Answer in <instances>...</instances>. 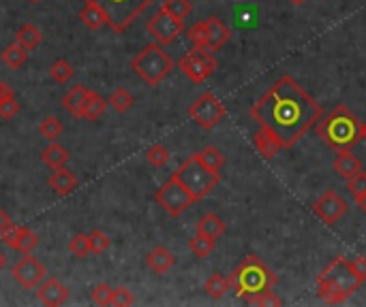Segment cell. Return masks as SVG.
<instances>
[{"mask_svg":"<svg viewBox=\"0 0 366 307\" xmlns=\"http://www.w3.org/2000/svg\"><path fill=\"white\" fill-rule=\"evenodd\" d=\"M251 115L279 135L285 147H291L322 120L324 109L294 77L283 75L251 107Z\"/></svg>","mask_w":366,"mask_h":307,"instance_id":"obj_1","label":"cell"},{"mask_svg":"<svg viewBox=\"0 0 366 307\" xmlns=\"http://www.w3.org/2000/svg\"><path fill=\"white\" fill-rule=\"evenodd\" d=\"M317 135L336 154L349 151L362 139V122L345 105H336L326 118L317 122Z\"/></svg>","mask_w":366,"mask_h":307,"instance_id":"obj_2","label":"cell"},{"mask_svg":"<svg viewBox=\"0 0 366 307\" xmlns=\"http://www.w3.org/2000/svg\"><path fill=\"white\" fill-rule=\"evenodd\" d=\"M277 275L272 269H268L257 256H247L229 275V286L236 290L240 299L263 292V290H272L277 284Z\"/></svg>","mask_w":366,"mask_h":307,"instance_id":"obj_3","label":"cell"},{"mask_svg":"<svg viewBox=\"0 0 366 307\" xmlns=\"http://www.w3.org/2000/svg\"><path fill=\"white\" fill-rule=\"evenodd\" d=\"M131 68L137 73V77H141L143 84L159 86L174 71V60L163 49V45L152 43L146 45L139 54H135V58L131 60Z\"/></svg>","mask_w":366,"mask_h":307,"instance_id":"obj_4","label":"cell"},{"mask_svg":"<svg viewBox=\"0 0 366 307\" xmlns=\"http://www.w3.org/2000/svg\"><path fill=\"white\" fill-rule=\"evenodd\" d=\"M174 175L180 179V182L184 184V188H186L195 198H198V201L204 198V196H208V194L216 188V184L221 182V173L208 169V167L198 158V154H195V156H191V158H186V160L174 171Z\"/></svg>","mask_w":366,"mask_h":307,"instance_id":"obj_5","label":"cell"},{"mask_svg":"<svg viewBox=\"0 0 366 307\" xmlns=\"http://www.w3.org/2000/svg\"><path fill=\"white\" fill-rule=\"evenodd\" d=\"M88 3V0H86ZM107 15V26L116 32H125L155 0H94Z\"/></svg>","mask_w":366,"mask_h":307,"instance_id":"obj_6","label":"cell"},{"mask_svg":"<svg viewBox=\"0 0 366 307\" xmlns=\"http://www.w3.org/2000/svg\"><path fill=\"white\" fill-rule=\"evenodd\" d=\"M155 198H157V203L161 205V207H163L169 216H174V218L182 216L193 203H198V198H195V196L184 188V184L180 182L176 175L169 177L167 182L157 190Z\"/></svg>","mask_w":366,"mask_h":307,"instance_id":"obj_7","label":"cell"},{"mask_svg":"<svg viewBox=\"0 0 366 307\" xmlns=\"http://www.w3.org/2000/svg\"><path fill=\"white\" fill-rule=\"evenodd\" d=\"M178 66L193 84H204L208 77L216 71V60L212 56V51L193 47L191 51H186V54L180 58Z\"/></svg>","mask_w":366,"mask_h":307,"instance_id":"obj_8","label":"cell"},{"mask_svg":"<svg viewBox=\"0 0 366 307\" xmlns=\"http://www.w3.org/2000/svg\"><path fill=\"white\" fill-rule=\"evenodd\" d=\"M189 115L200 128H204V131H212V128L225 118V107L212 92H206L200 98L193 100V105L189 107Z\"/></svg>","mask_w":366,"mask_h":307,"instance_id":"obj_9","label":"cell"},{"mask_svg":"<svg viewBox=\"0 0 366 307\" xmlns=\"http://www.w3.org/2000/svg\"><path fill=\"white\" fill-rule=\"evenodd\" d=\"M150 37L159 43V45H169L174 43L182 32H184V19H178L176 15H172L165 9H159L146 24Z\"/></svg>","mask_w":366,"mask_h":307,"instance_id":"obj_10","label":"cell"},{"mask_svg":"<svg viewBox=\"0 0 366 307\" xmlns=\"http://www.w3.org/2000/svg\"><path fill=\"white\" fill-rule=\"evenodd\" d=\"M320 279H326V281H330V284H334V286H338L343 292H347V295H351V292H356L360 286H362V279L358 277V273L354 271V267H351V263L349 261H345L343 256H336V259L317 275Z\"/></svg>","mask_w":366,"mask_h":307,"instance_id":"obj_11","label":"cell"},{"mask_svg":"<svg viewBox=\"0 0 366 307\" xmlns=\"http://www.w3.org/2000/svg\"><path fill=\"white\" fill-rule=\"evenodd\" d=\"M347 212V203L340 198L334 190L324 192L320 198L313 203V214L322 218L328 226H334Z\"/></svg>","mask_w":366,"mask_h":307,"instance_id":"obj_12","label":"cell"},{"mask_svg":"<svg viewBox=\"0 0 366 307\" xmlns=\"http://www.w3.org/2000/svg\"><path fill=\"white\" fill-rule=\"evenodd\" d=\"M11 275L15 277V281L24 288H37L41 281L45 279V267L31 254H24V259H19L13 267H11Z\"/></svg>","mask_w":366,"mask_h":307,"instance_id":"obj_13","label":"cell"},{"mask_svg":"<svg viewBox=\"0 0 366 307\" xmlns=\"http://www.w3.org/2000/svg\"><path fill=\"white\" fill-rule=\"evenodd\" d=\"M37 297L47 307H58L69 299V290L60 279L50 277V279H43L37 286Z\"/></svg>","mask_w":366,"mask_h":307,"instance_id":"obj_14","label":"cell"},{"mask_svg":"<svg viewBox=\"0 0 366 307\" xmlns=\"http://www.w3.org/2000/svg\"><path fill=\"white\" fill-rule=\"evenodd\" d=\"M253 143H255V147L259 151V156H263L268 160L274 158L277 154L285 147L283 141L279 139V135H274L270 128H265V126H259V131L253 137Z\"/></svg>","mask_w":366,"mask_h":307,"instance_id":"obj_15","label":"cell"},{"mask_svg":"<svg viewBox=\"0 0 366 307\" xmlns=\"http://www.w3.org/2000/svg\"><path fill=\"white\" fill-rule=\"evenodd\" d=\"M206 26H208V51H218L232 39V30L218 17H208Z\"/></svg>","mask_w":366,"mask_h":307,"instance_id":"obj_16","label":"cell"},{"mask_svg":"<svg viewBox=\"0 0 366 307\" xmlns=\"http://www.w3.org/2000/svg\"><path fill=\"white\" fill-rule=\"evenodd\" d=\"M88 88L84 86H73L67 96L62 98V107L73 115V118H82L84 115V105H86V98H88Z\"/></svg>","mask_w":366,"mask_h":307,"instance_id":"obj_17","label":"cell"},{"mask_svg":"<svg viewBox=\"0 0 366 307\" xmlns=\"http://www.w3.org/2000/svg\"><path fill=\"white\" fill-rule=\"evenodd\" d=\"M146 263H148V267H150L155 273L163 275V273H167L169 269L174 267L176 259H174V254L169 252L165 245H157V248L148 254V259H146Z\"/></svg>","mask_w":366,"mask_h":307,"instance_id":"obj_18","label":"cell"},{"mask_svg":"<svg viewBox=\"0 0 366 307\" xmlns=\"http://www.w3.org/2000/svg\"><path fill=\"white\" fill-rule=\"evenodd\" d=\"M50 186H52L60 196H64V194H69V192L76 190L78 177H76V173H73V171L60 167V169H54V173L50 175Z\"/></svg>","mask_w":366,"mask_h":307,"instance_id":"obj_19","label":"cell"},{"mask_svg":"<svg viewBox=\"0 0 366 307\" xmlns=\"http://www.w3.org/2000/svg\"><path fill=\"white\" fill-rule=\"evenodd\" d=\"M80 19H82V24L86 26V28H90V30H96V28H101L103 24H107L105 11L101 9L99 3H94V0H88L86 7L80 11Z\"/></svg>","mask_w":366,"mask_h":307,"instance_id":"obj_20","label":"cell"},{"mask_svg":"<svg viewBox=\"0 0 366 307\" xmlns=\"http://www.w3.org/2000/svg\"><path fill=\"white\" fill-rule=\"evenodd\" d=\"M334 171L343 179H351L354 175H358L362 171V160L358 156H354L351 149L349 151H340L338 158L334 160Z\"/></svg>","mask_w":366,"mask_h":307,"instance_id":"obj_21","label":"cell"},{"mask_svg":"<svg viewBox=\"0 0 366 307\" xmlns=\"http://www.w3.org/2000/svg\"><path fill=\"white\" fill-rule=\"evenodd\" d=\"M69 158H71V154H69V149H64L60 143H56V141H52L50 145H47L43 151H41V160L50 167V169H60V167H64L67 162H69Z\"/></svg>","mask_w":366,"mask_h":307,"instance_id":"obj_22","label":"cell"},{"mask_svg":"<svg viewBox=\"0 0 366 307\" xmlns=\"http://www.w3.org/2000/svg\"><path fill=\"white\" fill-rule=\"evenodd\" d=\"M198 233H202V235H206V237H210V239H218L223 233H225V222L218 218L216 214H206L200 222H198Z\"/></svg>","mask_w":366,"mask_h":307,"instance_id":"obj_23","label":"cell"},{"mask_svg":"<svg viewBox=\"0 0 366 307\" xmlns=\"http://www.w3.org/2000/svg\"><path fill=\"white\" fill-rule=\"evenodd\" d=\"M41 41H43V35H41V30L37 28V26H33V24H24L21 28L17 30V35H15V43H19L26 51L37 49L41 45Z\"/></svg>","mask_w":366,"mask_h":307,"instance_id":"obj_24","label":"cell"},{"mask_svg":"<svg viewBox=\"0 0 366 307\" xmlns=\"http://www.w3.org/2000/svg\"><path fill=\"white\" fill-rule=\"evenodd\" d=\"M317 297L330 305H338V303L349 299L347 292H343L338 286L330 284V281H326V279H320V277H317Z\"/></svg>","mask_w":366,"mask_h":307,"instance_id":"obj_25","label":"cell"},{"mask_svg":"<svg viewBox=\"0 0 366 307\" xmlns=\"http://www.w3.org/2000/svg\"><path fill=\"white\" fill-rule=\"evenodd\" d=\"M0 58H3V62H5L9 68L19 71L24 64H26V60H28V51L24 49L19 43H13V45H9V47L3 49V54H0Z\"/></svg>","mask_w":366,"mask_h":307,"instance_id":"obj_26","label":"cell"},{"mask_svg":"<svg viewBox=\"0 0 366 307\" xmlns=\"http://www.w3.org/2000/svg\"><path fill=\"white\" fill-rule=\"evenodd\" d=\"M107 109V100L101 96V94H96V92H88V98H86V105H84V115L86 120H96V118H101Z\"/></svg>","mask_w":366,"mask_h":307,"instance_id":"obj_27","label":"cell"},{"mask_svg":"<svg viewBox=\"0 0 366 307\" xmlns=\"http://www.w3.org/2000/svg\"><path fill=\"white\" fill-rule=\"evenodd\" d=\"M204 290L208 297L212 299H221L227 290H229V279L221 273H212L208 279H206V284H204Z\"/></svg>","mask_w":366,"mask_h":307,"instance_id":"obj_28","label":"cell"},{"mask_svg":"<svg viewBox=\"0 0 366 307\" xmlns=\"http://www.w3.org/2000/svg\"><path fill=\"white\" fill-rule=\"evenodd\" d=\"M133 94L129 92V90H125V88H118V90H114L112 92V96H110V100H107V105L114 109V111H118V113H125V111H129L131 107H133Z\"/></svg>","mask_w":366,"mask_h":307,"instance_id":"obj_29","label":"cell"},{"mask_svg":"<svg viewBox=\"0 0 366 307\" xmlns=\"http://www.w3.org/2000/svg\"><path fill=\"white\" fill-rule=\"evenodd\" d=\"M198 158L212 171H221V167L225 165V156L221 149H216L214 145L204 147L202 151H198Z\"/></svg>","mask_w":366,"mask_h":307,"instance_id":"obj_30","label":"cell"},{"mask_svg":"<svg viewBox=\"0 0 366 307\" xmlns=\"http://www.w3.org/2000/svg\"><path fill=\"white\" fill-rule=\"evenodd\" d=\"M37 245H39V235L33 233L28 226H19L17 241H15V250L21 252V254H31Z\"/></svg>","mask_w":366,"mask_h":307,"instance_id":"obj_31","label":"cell"},{"mask_svg":"<svg viewBox=\"0 0 366 307\" xmlns=\"http://www.w3.org/2000/svg\"><path fill=\"white\" fill-rule=\"evenodd\" d=\"M189 248H191V252H193L195 256H198V259H206V256H210V254L214 252L216 243H214V239H210V237L198 233V235H195V237L189 241Z\"/></svg>","mask_w":366,"mask_h":307,"instance_id":"obj_32","label":"cell"},{"mask_svg":"<svg viewBox=\"0 0 366 307\" xmlns=\"http://www.w3.org/2000/svg\"><path fill=\"white\" fill-rule=\"evenodd\" d=\"M189 41L193 47H200V49H208V26H206V19L204 21H198L195 26H191L189 32H186Z\"/></svg>","mask_w":366,"mask_h":307,"instance_id":"obj_33","label":"cell"},{"mask_svg":"<svg viewBox=\"0 0 366 307\" xmlns=\"http://www.w3.org/2000/svg\"><path fill=\"white\" fill-rule=\"evenodd\" d=\"M244 301H247L249 305H259V307H279V305H283V299L277 297L272 290L249 295V297H244Z\"/></svg>","mask_w":366,"mask_h":307,"instance_id":"obj_34","label":"cell"},{"mask_svg":"<svg viewBox=\"0 0 366 307\" xmlns=\"http://www.w3.org/2000/svg\"><path fill=\"white\" fill-rule=\"evenodd\" d=\"M69 250H71V254H76L78 259H86L88 254H92V250H90V235H84V233L76 235V237L69 241Z\"/></svg>","mask_w":366,"mask_h":307,"instance_id":"obj_35","label":"cell"},{"mask_svg":"<svg viewBox=\"0 0 366 307\" xmlns=\"http://www.w3.org/2000/svg\"><path fill=\"white\" fill-rule=\"evenodd\" d=\"M161 9L169 11L172 15H176L178 19H184L191 13L193 5H191V0H165Z\"/></svg>","mask_w":366,"mask_h":307,"instance_id":"obj_36","label":"cell"},{"mask_svg":"<svg viewBox=\"0 0 366 307\" xmlns=\"http://www.w3.org/2000/svg\"><path fill=\"white\" fill-rule=\"evenodd\" d=\"M50 75L56 84H67L73 77V66L67 60H56L50 68Z\"/></svg>","mask_w":366,"mask_h":307,"instance_id":"obj_37","label":"cell"},{"mask_svg":"<svg viewBox=\"0 0 366 307\" xmlns=\"http://www.w3.org/2000/svg\"><path fill=\"white\" fill-rule=\"evenodd\" d=\"M39 133L45 137V139H50V141H56L62 133V124L56 120V118H45L39 126Z\"/></svg>","mask_w":366,"mask_h":307,"instance_id":"obj_38","label":"cell"},{"mask_svg":"<svg viewBox=\"0 0 366 307\" xmlns=\"http://www.w3.org/2000/svg\"><path fill=\"white\" fill-rule=\"evenodd\" d=\"M146 160H148L152 167L161 169V167H165L169 162V151L163 145H152L148 151H146Z\"/></svg>","mask_w":366,"mask_h":307,"instance_id":"obj_39","label":"cell"},{"mask_svg":"<svg viewBox=\"0 0 366 307\" xmlns=\"http://www.w3.org/2000/svg\"><path fill=\"white\" fill-rule=\"evenodd\" d=\"M110 237L105 233H101V230H92L90 233V250L92 254H103L107 248H110Z\"/></svg>","mask_w":366,"mask_h":307,"instance_id":"obj_40","label":"cell"},{"mask_svg":"<svg viewBox=\"0 0 366 307\" xmlns=\"http://www.w3.org/2000/svg\"><path fill=\"white\" fill-rule=\"evenodd\" d=\"M133 303H135V299H133V292H131L129 288H125V286L114 288L112 305H116V307H129V305H133Z\"/></svg>","mask_w":366,"mask_h":307,"instance_id":"obj_41","label":"cell"},{"mask_svg":"<svg viewBox=\"0 0 366 307\" xmlns=\"http://www.w3.org/2000/svg\"><path fill=\"white\" fill-rule=\"evenodd\" d=\"M19 113V102L15 100V96H9L5 100H0V118L3 120H11Z\"/></svg>","mask_w":366,"mask_h":307,"instance_id":"obj_42","label":"cell"},{"mask_svg":"<svg viewBox=\"0 0 366 307\" xmlns=\"http://www.w3.org/2000/svg\"><path fill=\"white\" fill-rule=\"evenodd\" d=\"M112 295H114V288H110L107 284H99L92 290V301L96 305H112Z\"/></svg>","mask_w":366,"mask_h":307,"instance_id":"obj_43","label":"cell"},{"mask_svg":"<svg viewBox=\"0 0 366 307\" xmlns=\"http://www.w3.org/2000/svg\"><path fill=\"white\" fill-rule=\"evenodd\" d=\"M347 188H349V192L358 198V196H362L364 192H366V173H358V175H354L351 179H347Z\"/></svg>","mask_w":366,"mask_h":307,"instance_id":"obj_44","label":"cell"},{"mask_svg":"<svg viewBox=\"0 0 366 307\" xmlns=\"http://www.w3.org/2000/svg\"><path fill=\"white\" fill-rule=\"evenodd\" d=\"M17 233H19V226H15V224H11L7 230H3L0 233V237H3V241L11 248V250H15V241H17Z\"/></svg>","mask_w":366,"mask_h":307,"instance_id":"obj_45","label":"cell"},{"mask_svg":"<svg viewBox=\"0 0 366 307\" xmlns=\"http://www.w3.org/2000/svg\"><path fill=\"white\" fill-rule=\"evenodd\" d=\"M351 267L358 273V277L364 281L366 279V256H356V259L351 261Z\"/></svg>","mask_w":366,"mask_h":307,"instance_id":"obj_46","label":"cell"},{"mask_svg":"<svg viewBox=\"0 0 366 307\" xmlns=\"http://www.w3.org/2000/svg\"><path fill=\"white\" fill-rule=\"evenodd\" d=\"M13 224V220H11V216L5 212V210H0V233H3V230H7L9 226Z\"/></svg>","mask_w":366,"mask_h":307,"instance_id":"obj_47","label":"cell"},{"mask_svg":"<svg viewBox=\"0 0 366 307\" xmlns=\"http://www.w3.org/2000/svg\"><path fill=\"white\" fill-rule=\"evenodd\" d=\"M9 96H15V94H13V88H11L9 84H5V82H0V100H5V98H9Z\"/></svg>","mask_w":366,"mask_h":307,"instance_id":"obj_48","label":"cell"},{"mask_svg":"<svg viewBox=\"0 0 366 307\" xmlns=\"http://www.w3.org/2000/svg\"><path fill=\"white\" fill-rule=\"evenodd\" d=\"M356 201H358V207L362 210V214H366V192L362 196H358Z\"/></svg>","mask_w":366,"mask_h":307,"instance_id":"obj_49","label":"cell"},{"mask_svg":"<svg viewBox=\"0 0 366 307\" xmlns=\"http://www.w3.org/2000/svg\"><path fill=\"white\" fill-rule=\"evenodd\" d=\"M7 263H9V261H7V254H5L3 250H0V271H3V269L7 267Z\"/></svg>","mask_w":366,"mask_h":307,"instance_id":"obj_50","label":"cell"},{"mask_svg":"<svg viewBox=\"0 0 366 307\" xmlns=\"http://www.w3.org/2000/svg\"><path fill=\"white\" fill-rule=\"evenodd\" d=\"M291 5H302V3H306V0H289Z\"/></svg>","mask_w":366,"mask_h":307,"instance_id":"obj_51","label":"cell"},{"mask_svg":"<svg viewBox=\"0 0 366 307\" xmlns=\"http://www.w3.org/2000/svg\"><path fill=\"white\" fill-rule=\"evenodd\" d=\"M362 139H366V122L362 124Z\"/></svg>","mask_w":366,"mask_h":307,"instance_id":"obj_52","label":"cell"},{"mask_svg":"<svg viewBox=\"0 0 366 307\" xmlns=\"http://www.w3.org/2000/svg\"><path fill=\"white\" fill-rule=\"evenodd\" d=\"M31 3H39V0H31Z\"/></svg>","mask_w":366,"mask_h":307,"instance_id":"obj_53","label":"cell"}]
</instances>
